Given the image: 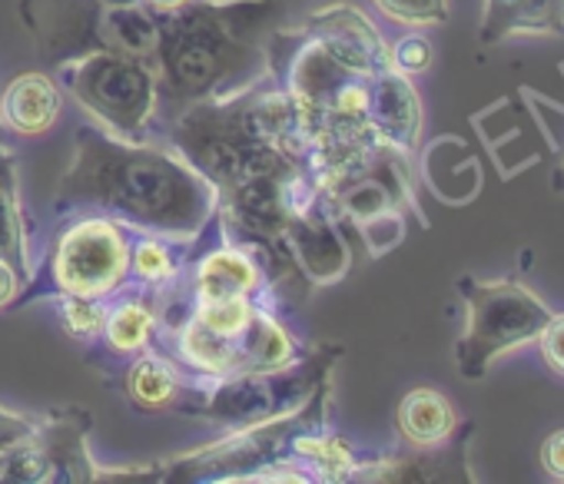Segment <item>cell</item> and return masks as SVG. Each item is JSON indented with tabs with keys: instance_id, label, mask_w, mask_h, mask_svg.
Wrapping results in <instances>:
<instances>
[{
	"instance_id": "11",
	"label": "cell",
	"mask_w": 564,
	"mask_h": 484,
	"mask_svg": "<svg viewBox=\"0 0 564 484\" xmlns=\"http://www.w3.org/2000/svg\"><path fill=\"white\" fill-rule=\"evenodd\" d=\"M90 428L94 415L80 405H64L47 415H41L37 428L31 431L47 484H97L104 474V464H97L90 451Z\"/></svg>"
},
{
	"instance_id": "31",
	"label": "cell",
	"mask_w": 564,
	"mask_h": 484,
	"mask_svg": "<svg viewBox=\"0 0 564 484\" xmlns=\"http://www.w3.org/2000/svg\"><path fill=\"white\" fill-rule=\"evenodd\" d=\"M541 464L551 477H561L564 481V428L547 435L544 444H541Z\"/></svg>"
},
{
	"instance_id": "13",
	"label": "cell",
	"mask_w": 564,
	"mask_h": 484,
	"mask_svg": "<svg viewBox=\"0 0 564 484\" xmlns=\"http://www.w3.org/2000/svg\"><path fill=\"white\" fill-rule=\"evenodd\" d=\"M120 388L130 408L143 415H183L193 418L199 398V378L180 369L163 349L150 345L123 362Z\"/></svg>"
},
{
	"instance_id": "8",
	"label": "cell",
	"mask_w": 564,
	"mask_h": 484,
	"mask_svg": "<svg viewBox=\"0 0 564 484\" xmlns=\"http://www.w3.org/2000/svg\"><path fill=\"white\" fill-rule=\"evenodd\" d=\"M458 293L468 306L465 332L455 349L458 372L465 378H481L495 359L538 342L541 329L554 316L528 286L514 279L478 283L465 276L458 283Z\"/></svg>"
},
{
	"instance_id": "7",
	"label": "cell",
	"mask_w": 564,
	"mask_h": 484,
	"mask_svg": "<svg viewBox=\"0 0 564 484\" xmlns=\"http://www.w3.org/2000/svg\"><path fill=\"white\" fill-rule=\"evenodd\" d=\"M54 80L104 133L143 143L160 113L156 74L147 61L120 51H90L54 67Z\"/></svg>"
},
{
	"instance_id": "24",
	"label": "cell",
	"mask_w": 564,
	"mask_h": 484,
	"mask_svg": "<svg viewBox=\"0 0 564 484\" xmlns=\"http://www.w3.org/2000/svg\"><path fill=\"white\" fill-rule=\"evenodd\" d=\"M269 299H249V296H229V299H206L193 306V319L203 322L209 332L223 336V339H239L246 332V326L252 322L256 309L265 306Z\"/></svg>"
},
{
	"instance_id": "20",
	"label": "cell",
	"mask_w": 564,
	"mask_h": 484,
	"mask_svg": "<svg viewBox=\"0 0 564 484\" xmlns=\"http://www.w3.org/2000/svg\"><path fill=\"white\" fill-rule=\"evenodd\" d=\"M395 428L409 448H435L455 438L458 411L435 388H412L395 408Z\"/></svg>"
},
{
	"instance_id": "18",
	"label": "cell",
	"mask_w": 564,
	"mask_h": 484,
	"mask_svg": "<svg viewBox=\"0 0 564 484\" xmlns=\"http://www.w3.org/2000/svg\"><path fill=\"white\" fill-rule=\"evenodd\" d=\"M156 349H163L180 369H186L189 375H196L199 382H209V378H226V375H236L242 372V362H239V349L232 339H223L216 332H209L203 322H196L193 316L160 336L153 342Z\"/></svg>"
},
{
	"instance_id": "21",
	"label": "cell",
	"mask_w": 564,
	"mask_h": 484,
	"mask_svg": "<svg viewBox=\"0 0 564 484\" xmlns=\"http://www.w3.org/2000/svg\"><path fill=\"white\" fill-rule=\"evenodd\" d=\"M0 260H8L24 279H31V222L21 202L18 160L8 146H0Z\"/></svg>"
},
{
	"instance_id": "34",
	"label": "cell",
	"mask_w": 564,
	"mask_h": 484,
	"mask_svg": "<svg viewBox=\"0 0 564 484\" xmlns=\"http://www.w3.org/2000/svg\"><path fill=\"white\" fill-rule=\"evenodd\" d=\"M0 146H4V130H0Z\"/></svg>"
},
{
	"instance_id": "22",
	"label": "cell",
	"mask_w": 564,
	"mask_h": 484,
	"mask_svg": "<svg viewBox=\"0 0 564 484\" xmlns=\"http://www.w3.org/2000/svg\"><path fill=\"white\" fill-rule=\"evenodd\" d=\"M557 34L564 31V8L557 0H488L481 41H501L508 34Z\"/></svg>"
},
{
	"instance_id": "2",
	"label": "cell",
	"mask_w": 564,
	"mask_h": 484,
	"mask_svg": "<svg viewBox=\"0 0 564 484\" xmlns=\"http://www.w3.org/2000/svg\"><path fill=\"white\" fill-rule=\"evenodd\" d=\"M275 11V0H186L156 11V120L256 84Z\"/></svg>"
},
{
	"instance_id": "5",
	"label": "cell",
	"mask_w": 564,
	"mask_h": 484,
	"mask_svg": "<svg viewBox=\"0 0 564 484\" xmlns=\"http://www.w3.org/2000/svg\"><path fill=\"white\" fill-rule=\"evenodd\" d=\"M130 242L133 232L110 216H64L61 229H54L47 242L44 260L34 263V273L14 309L57 296L110 299L130 283Z\"/></svg>"
},
{
	"instance_id": "19",
	"label": "cell",
	"mask_w": 564,
	"mask_h": 484,
	"mask_svg": "<svg viewBox=\"0 0 564 484\" xmlns=\"http://www.w3.org/2000/svg\"><path fill=\"white\" fill-rule=\"evenodd\" d=\"M236 349H239L242 372H272L282 365H293L303 355L300 339L293 336V329L286 322L279 319L275 302H265L256 309L252 322L236 339Z\"/></svg>"
},
{
	"instance_id": "29",
	"label": "cell",
	"mask_w": 564,
	"mask_h": 484,
	"mask_svg": "<svg viewBox=\"0 0 564 484\" xmlns=\"http://www.w3.org/2000/svg\"><path fill=\"white\" fill-rule=\"evenodd\" d=\"M538 345H541L544 362H547L557 375H564V316H551V319H547V326H544L541 336H538Z\"/></svg>"
},
{
	"instance_id": "17",
	"label": "cell",
	"mask_w": 564,
	"mask_h": 484,
	"mask_svg": "<svg viewBox=\"0 0 564 484\" xmlns=\"http://www.w3.org/2000/svg\"><path fill=\"white\" fill-rule=\"evenodd\" d=\"M64 113V90L51 74L24 70L0 90V130L18 136H44Z\"/></svg>"
},
{
	"instance_id": "32",
	"label": "cell",
	"mask_w": 564,
	"mask_h": 484,
	"mask_svg": "<svg viewBox=\"0 0 564 484\" xmlns=\"http://www.w3.org/2000/svg\"><path fill=\"white\" fill-rule=\"evenodd\" d=\"M147 8H153V11H170V8H180V4H186V0H143Z\"/></svg>"
},
{
	"instance_id": "12",
	"label": "cell",
	"mask_w": 564,
	"mask_h": 484,
	"mask_svg": "<svg viewBox=\"0 0 564 484\" xmlns=\"http://www.w3.org/2000/svg\"><path fill=\"white\" fill-rule=\"evenodd\" d=\"M300 28L362 80L389 70V44L382 41L376 24L352 4H326L319 11H310Z\"/></svg>"
},
{
	"instance_id": "4",
	"label": "cell",
	"mask_w": 564,
	"mask_h": 484,
	"mask_svg": "<svg viewBox=\"0 0 564 484\" xmlns=\"http://www.w3.org/2000/svg\"><path fill=\"white\" fill-rule=\"evenodd\" d=\"M166 140L213 189H226L246 176L306 166L262 136L252 113V84L229 97L183 107L166 120Z\"/></svg>"
},
{
	"instance_id": "3",
	"label": "cell",
	"mask_w": 564,
	"mask_h": 484,
	"mask_svg": "<svg viewBox=\"0 0 564 484\" xmlns=\"http://www.w3.org/2000/svg\"><path fill=\"white\" fill-rule=\"evenodd\" d=\"M333 411V382H326L303 408L259 425L223 431V438L163 461L104 468L100 484H189V481H249L256 471L290 454L293 441L306 431L326 428Z\"/></svg>"
},
{
	"instance_id": "25",
	"label": "cell",
	"mask_w": 564,
	"mask_h": 484,
	"mask_svg": "<svg viewBox=\"0 0 564 484\" xmlns=\"http://www.w3.org/2000/svg\"><path fill=\"white\" fill-rule=\"evenodd\" d=\"M57 322L64 329V336H70L74 342L94 345L104 326V312H107V299H84V296H57Z\"/></svg>"
},
{
	"instance_id": "35",
	"label": "cell",
	"mask_w": 564,
	"mask_h": 484,
	"mask_svg": "<svg viewBox=\"0 0 564 484\" xmlns=\"http://www.w3.org/2000/svg\"><path fill=\"white\" fill-rule=\"evenodd\" d=\"M557 4H561V8H564V0H557Z\"/></svg>"
},
{
	"instance_id": "27",
	"label": "cell",
	"mask_w": 564,
	"mask_h": 484,
	"mask_svg": "<svg viewBox=\"0 0 564 484\" xmlns=\"http://www.w3.org/2000/svg\"><path fill=\"white\" fill-rule=\"evenodd\" d=\"M435 54H432V44L422 37V34H405L399 37L392 47H389V67L399 70L402 77H419L432 67Z\"/></svg>"
},
{
	"instance_id": "23",
	"label": "cell",
	"mask_w": 564,
	"mask_h": 484,
	"mask_svg": "<svg viewBox=\"0 0 564 484\" xmlns=\"http://www.w3.org/2000/svg\"><path fill=\"white\" fill-rule=\"evenodd\" d=\"M186 250L183 242H173L166 235L153 232H133L130 242V283L160 289L173 283L186 270Z\"/></svg>"
},
{
	"instance_id": "9",
	"label": "cell",
	"mask_w": 564,
	"mask_h": 484,
	"mask_svg": "<svg viewBox=\"0 0 564 484\" xmlns=\"http://www.w3.org/2000/svg\"><path fill=\"white\" fill-rule=\"evenodd\" d=\"M265 74L286 94L306 120V130L319 120L326 107L352 84L362 80L349 74L319 41H313L300 24L296 28H272L265 44Z\"/></svg>"
},
{
	"instance_id": "33",
	"label": "cell",
	"mask_w": 564,
	"mask_h": 484,
	"mask_svg": "<svg viewBox=\"0 0 564 484\" xmlns=\"http://www.w3.org/2000/svg\"><path fill=\"white\" fill-rule=\"evenodd\" d=\"M107 8H127V4H143V0H100Z\"/></svg>"
},
{
	"instance_id": "6",
	"label": "cell",
	"mask_w": 564,
	"mask_h": 484,
	"mask_svg": "<svg viewBox=\"0 0 564 484\" xmlns=\"http://www.w3.org/2000/svg\"><path fill=\"white\" fill-rule=\"evenodd\" d=\"M343 352L346 349L336 342H316L303 349V355L293 365H282L272 372H236L226 378L199 382L193 418L232 431L290 415L303 408L326 382H333Z\"/></svg>"
},
{
	"instance_id": "16",
	"label": "cell",
	"mask_w": 564,
	"mask_h": 484,
	"mask_svg": "<svg viewBox=\"0 0 564 484\" xmlns=\"http://www.w3.org/2000/svg\"><path fill=\"white\" fill-rule=\"evenodd\" d=\"M156 342V289L127 283L107 299L97 352L110 362H127Z\"/></svg>"
},
{
	"instance_id": "10",
	"label": "cell",
	"mask_w": 564,
	"mask_h": 484,
	"mask_svg": "<svg viewBox=\"0 0 564 484\" xmlns=\"http://www.w3.org/2000/svg\"><path fill=\"white\" fill-rule=\"evenodd\" d=\"M104 14L100 0H21V18L51 67L104 51Z\"/></svg>"
},
{
	"instance_id": "28",
	"label": "cell",
	"mask_w": 564,
	"mask_h": 484,
	"mask_svg": "<svg viewBox=\"0 0 564 484\" xmlns=\"http://www.w3.org/2000/svg\"><path fill=\"white\" fill-rule=\"evenodd\" d=\"M41 415H28V411H14L0 405V454L11 451L18 441H24L34 428H37Z\"/></svg>"
},
{
	"instance_id": "30",
	"label": "cell",
	"mask_w": 564,
	"mask_h": 484,
	"mask_svg": "<svg viewBox=\"0 0 564 484\" xmlns=\"http://www.w3.org/2000/svg\"><path fill=\"white\" fill-rule=\"evenodd\" d=\"M24 286H28V279L8 260H0V312H8V309L18 306Z\"/></svg>"
},
{
	"instance_id": "1",
	"label": "cell",
	"mask_w": 564,
	"mask_h": 484,
	"mask_svg": "<svg viewBox=\"0 0 564 484\" xmlns=\"http://www.w3.org/2000/svg\"><path fill=\"white\" fill-rule=\"evenodd\" d=\"M51 209L57 216L100 212L130 232L193 246L216 216V189L170 143H127L100 127H80Z\"/></svg>"
},
{
	"instance_id": "14",
	"label": "cell",
	"mask_w": 564,
	"mask_h": 484,
	"mask_svg": "<svg viewBox=\"0 0 564 484\" xmlns=\"http://www.w3.org/2000/svg\"><path fill=\"white\" fill-rule=\"evenodd\" d=\"M293 260L303 273V279L310 283V289H323V286H336L339 279L349 276L352 270V246L343 232V222L319 202H313L310 209H303L300 216L290 219L286 229Z\"/></svg>"
},
{
	"instance_id": "26",
	"label": "cell",
	"mask_w": 564,
	"mask_h": 484,
	"mask_svg": "<svg viewBox=\"0 0 564 484\" xmlns=\"http://www.w3.org/2000/svg\"><path fill=\"white\" fill-rule=\"evenodd\" d=\"M372 4L395 24L432 28L448 21V0H372Z\"/></svg>"
},
{
	"instance_id": "15",
	"label": "cell",
	"mask_w": 564,
	"mask_h": 484,
	"mask_svg": "<svg viewBox=\"0 0 564 484\" xmlns=\"http://www.w3.org/2000/svg\"><path fill=\"white\" fill-rule=\"evenodd\" d=\"M369 127L382 146L392 153L412 160L422 140V103L412 87V77H402L399 70H382L369 77V107H366Z\"/></svg>"
}]
</instances>
